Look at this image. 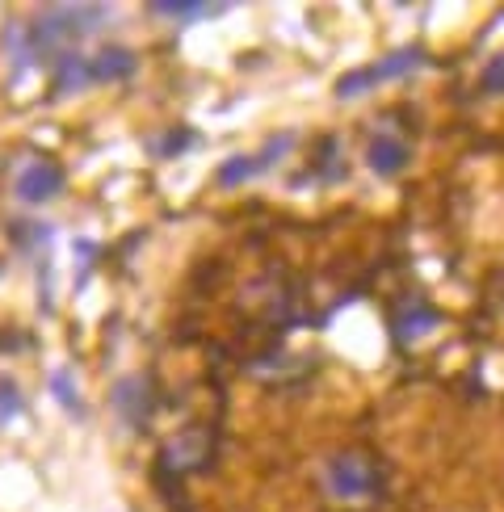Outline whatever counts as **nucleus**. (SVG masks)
I'll list each match as a JSON object with an SVG mask.
<instances>
[{"label": "nucleus", "instance_id": "nucleus-1", "mask_svg": "<svg viewBox=\"0 0 504 512\" xmlns=\"http://www.w3.org/2000/svg\"><path fill=\"white\" fill-rule=\"evenodd\" d=\"M105 9L97 5H55L51 13H42L34 26H30V42L38 55H47L55 42H68V38H84L101 26Z\"/></svg>", "mask_w": 504, "mask_h": 512}, {"label": "nucleus", "instance_id": "nucleus-2", "mask_svg": "<svg viewBox=\"0 0 504 512\" xmlns=\"http://www.w3.org/2000/svg\"><path fill=\"white\" fill-rule=\"evenodd\" d=\"M416 68H425V51H420V47H404V51H395V55H387V59L370 63V68H357V72L341 76V80H336V97H341V101L362 97V93L374 89V84L399 80V76H408V72H416Z\"/></svg>", "mask_w": 504, "mask_h": 512}, {"label": "nucleus", "instance_id": "nucleus-3", "mask_svg": "<svg viewBox=\"0 0 504 512\" xmlns=\"http://www.w3.org/2000/svg\"><path fill=\"white\" fill-rule=\"evenodd\" d=\"M328 492L336 500H370L378 492V471H374V462L366 454H336L328 458Z\"/></svg>", "mask_w": 504, "mask_h": 512}, {"label": "nucleus", "instance_id": "nucleus-4", "mask_svg": "<svg viewBox=\"0 0 504 512\" xmlns=\"http://www.w3.org/2000/svg\"><path fill=\"white\" fill-rule=\"evenodd\" d=\"M290 143H294V135H273L257 156H231V160H223V164H219V185H223V189H236V185H244V181H252V177H261L265 168L278 164V156L286 152Z\"/></svg>", "mask_w": 504, "mask_h": 512}, {"label": "nucleus", "instance_id": "nucleus-5", "mask_svg": "<svg viewBox=\"0 0 504 512\" xmlns=\"http://www.w3.org/2000/svg\"><path fill=\"white\" fill-rule=\"evenodd\" d=\"M59 189H63V168L51 164V160H34V164H26V168H21V177H17V198H21V202H30V206L51 202Z\"/></svg>", "mask_w": 504, "mask_h": 512}, {"label": "nucleus", "instance_id": "nucleus-6", "mask_svg": "<svg viewBox=\"0 0 504 512\" xmlns=\"http://www.w3.org/2000/svg\"><path fill=\"white\" fill-rule=\"evenodd\" d=\"M366 164L378 177H399L412 164V152H408V143H399L395 135H374L366 147Z\"/></svg>", "mask_w": 504, "mask_h": 512}, {"label": "nucleus", "instance_id": "nucleus-7", "mask_svg": "<svg viewBox=\"0 0 504 512\" xmlns=\"http://www.w3.org/2000/svg\"><path fill=\"white\" fill-rule=\"evenodd\" d=\"M147 403H152V391H147V378L143 374L122 378L118 387H114V408H118V416L126 424H131V429H139V424L147 420Z\"/></svg>", "mask_w": 504, "mask_h": 512}, {"label": "nucleus", "instance_id": "nucleus-8", "mask_svg": "<svg viewBox=\"0 0 504 512\" xmlns=\"http://www.w3.org/2000/svg\"><path fill=\"white\" fill-rule=\"evenodd\" d=\"M84 84H93V68L89 59L76 51H55V89L59 93H76Z\"/></svg>", "mask_w": 504, "mask_h": 512}, {"label": "nucleus", "instance_id": "nucleus-9", "mask_svg": "<svg viewBox=\"0 0 504 512\" xmlns=\"http://www.w3.org/2000/svg\"><path fill=\"white\" fill-rule=\"evenodd\" d=\"M89 68H93V84H105V80H122L135 72V55L126 47H105L97 55H89Z\"/></svg>", "mask_w": 504, "mask_h": 512}, {"label": "nucleus", "instance_id": "nucleus-10", "mask_svg": "<svg viewBox=\"0 0 504 512\" xmlns=\"http://www.w3.org/2000/svg\"><path fill=\"white\" fill-rule=\"evenodd\" d=\"M433 324H437V311H429V307L416 303L412 311H399V315H395V340H404V345H408V340L425 336Z\"/></svg>", "mask_w": 504, "mask_h": 512}, {"label": "nucleus", "instance_id": "nucleus-11", "mask_svg": "<svg viewBox=\"0 0 504 512\" xmlns=\"http://www.w3.org/2000/svg\"><path fill=\"white\" fill-rule=\"evenodd\" d=\"M152 13H160V17H181V21H198V17H219L223 5H194V0L177 5V0H156Z\"/></svg>", "mask_w": 504, "mask_h": 512}, {"label": "nucleus", "instance_id": "nucleus-12", "mask_svg": "<svg viewBox=\"0 0 504 512\" xmlns=\"http://www.w3.org/2000/svg\"><path fill=\"white\" fill-rule=\"evenodd\" d=\"M189 143H194V135H189V131H185V126H177V131H168V135L152 139V143H147V147H152V152H156V156H168V160H173V156H181V152H185V147H189Z\"/></svg>", "mask_w": 504, "mask_h": 512}, {"label": "nucleus", "instance_id": "nucleus-13", "mask_svg": "<svg viewBox=\"0 0 504 512\" xmlns=\"http://www.w3.org/2000/svg\"><path fill=\"white\" fill-rule=\"evenodd\" d=\"M21 412V391H17V382L13 378H0V429Z\"/></svg>", "mask_w": 504, "mask_h": 512}, {"label": "nucleus", "instance_id": "nucleus-14", "mask_svg": "<svg viewBox=\"0 0 504 512\" xmlns=\"http://www.w3.org/2000/svg\"><path fill=\"white\" fill-rule=\"evenodd\" d=\"M51 391H55V399H59L68 412H80V399H76V391H72L68 370H55V374H51Z\"/></svg>", "mask_w": 504, "mask_h": 512}, {"label": "nucleus", "instance_id": "nucleus-15", "mask_svg": "<svg viewBox=\"0 0 504 512\" xmlns=\"http://www.w3.org/2000/svg\"><path fill=\"white\" fill-rule=\"evenodd\" d=\"M479 89L483 93H504V55L488 59V68H483V76H479Z\"/></svg>", "mask_w": 504, "mask_h": 512}, {"label": "nucleus", "instance_id": "nucleus-16", "mask_svg": "<svg viewBox=\"0 0 504 512\" xmlns=\"http://www.w3.org/2000/svg\"><path fill=\"white\" fill-rule=\"evenodd\" d=\"M9 236H13L17 244H38V240H51V227H47V223H38V227H30V223H13Z\"/></svg>", "mask_w": 504, "mask_h": 512}]
</instances>
